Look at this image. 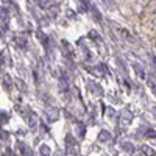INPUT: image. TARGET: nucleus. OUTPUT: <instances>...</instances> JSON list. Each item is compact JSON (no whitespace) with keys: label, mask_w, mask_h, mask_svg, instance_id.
<instances>
[{"label":"nucleus","mask_w":156,"mask_h":156,"mask_svg":"<svg viewBox=\"0 0 156 156\" xmlns=\"http://www.w3.org/2000/svg\"><path fill=\"white\" fill-rule=\"evenodd\" d=\"M14 41H16V44H17V45H20V47H23V48H25V42H23V39L17 37V39H14Z\"/></svg>","instance_id":"9d476101"},{"label":"nucleus","mask_w":156,"mask_h":156,"mask_svg":"<svg viewBox=\"0 0 156 156\" xmlns=\"http://www.w3.org/2000/svg\"><path fill=\"white\" fill-rule=\"evenodd\" d=\"M122 147H123V150H126V151H129V153H134V147H133L131 142H123Z\"/></svg>","instance_id":"20e7f679"},{"label":"nucleus","mask_w":156,"mask_h":156,"mask_svg":"<svg viewBox=\"0 0 156 156\" xmlns=\"http://www.w3.org/2000/svg\"><path fill=\"white\" fill-rule=\"evenodd\" d=\"M50 3H53V2H47V0H42V2H39V6H42V8H50Z\"/></svg>","instance_id":"6e6552de"},{"label":"nucleus","mask_w":156,"mask_h":156,"mask_svg":"<svg viewBox=\"0 0 156 156\" xmlns=\"http://www.w3.org/2000/svg\"><path fill=\"white\" fill-rule=\"evenodd\" d=\"M153 112H154V114H156V108H153Z\"/></svg>","instance_id":"f8f14e48"},{"label":"nucleus","mask_w":156,"mask_h":156,"mask_svg":"<svg viewBox=\"0 0 156 156\" xmlns=\"http://www.w3.org/2000/svg\"><path fill=\"white\" fill-rule=\"evenodd\" d=\"M134 69H136V72H137V75L142 78V80H144V78H145V72L144 70H142V69H139L137 66H134Z\"/></svg>","instance_id":"0eeeda50"},{"label":"nucleus","mask_w":156,"mask_h":156,"mask_svg":"<svg viewBox=\"0 0 156 156\" xmlns=\"http://www.w3.org/2000/svg\"><path fill=\"white\" fill-rule=\"evenodd\" d=\"M131 120H133V115H131V112L123 111V112H122V125H123V126H126V125L131 123Z\"/></svg>","instance_id":"f257e3e1"},{"label":"nucleus","mask_w":156,"mask_h":156,"mask_svg":"<svg viewBox=\"0 0 156 156\" xmlns=\"http://www.w3.org/2000/svg\"><path fill=\"white\" fill-rule=\"evenodd\" d=\"M147 83H148V87L154 92V95H156V83H154V80H151V78H148L147 80Z\"/></svg>","instance_id":"423d86ee"},{"label":"nucleus","mask_w":156,"mask_h":156,"mask_svg":"<svg viewBox=\"0 0 156 156\" xmlns=\"http://www.w3.org/2000/svg\"><path fill=\"white\" fill-rule=\"evenodd\" d=\"M98 140L100 142H108V140H111V134L106 131V129H103V131L98 133Z\"/></svg>","instance_id":"f03ea898"},{"label":"nucleus","mask_w":156,"mask_h":156,"mask_svg":"<svg viewBox=\"0 0 156 156\" xmlns=\"http://www.w3.org/2000/svg\"><path fill=\"white\" fill-rule=\"evenodd\" d=\"M67 14H69V17H70V19H73V17H75V16H73V12H72V11H67Z\"/></svg>","instance_id":"9b49d317"},{"label":"nucleus","mask_w":156,"mask_h":156,"mask_svg":"<svg viewBox=\"0 0 156 156\" xmlns=\"http://www.w3.org/2000/svg\"><path fill=\"white\" fill-rule=\"evenodd\" d=\"M142 151H144L145 156H154V154H156L154 148H151L150 145H142Z\"/></svg>","instance_id":"7ed1b4c3"},{"label":"nucleus","mask_w":156,"mask_h":156,"mask_svg":"<svg viewBox=\"0 0 156 156\" xmlns=\"http://www.w3.org/2000/svg\"><path fill=\"white\" fill-rule=\"evenodd\" d=\"M58 12H59L58 5H55V6H50V14H51V17H58Z\"/></svg>","instance_id":"39448f33"},{"label":"nucleus","mask_w":156,"mask_h":156,"mask_svg":"<svg viewBox=\"0 0 156 156\" xmlns=\"http://www.w3.org/2000/svg\"><path fill=\"white\" fill-rule=\"evenodd\" d=\"M42 156H50V148L47 145H42Z\"/></svg>","instance_id":"1a4fd4ad"},{"label":"nucleus","mask_w":156,"mask_h":156,"mask_svg":"<svg viewBox=\"0 0 156 156\" xmlns=\"http://www.w3.org/2000/svg\"><path fill=\"white\" fill-rule=\"evenodd\" d=\"M154 50H156V44H154Z\"/></svg>","instance_id":"ddd939ff"}]
</instances>
